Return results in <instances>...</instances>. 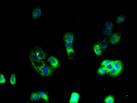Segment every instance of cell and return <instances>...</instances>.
Wrapping results in <instances>:
<instances>
[{"label":"cell","instance_id":"6da1fadb","mask_svg":"<svg viewBox=\"0 0 137 103\" xmlns=\"http://www.w3.org/2000/svg\"><path fill=\"white\" fill-rule=\"evenodd\" d=\"M47 54L40 48L37 46L31 50L29 52V60L31 63H42L46 58Z\"/></svg>","mask_w":137,"mask_h":103},{"label":"cell","instance_id":"7a4b0ae2","mask_svg":"<svg viewBox=\"0 0 137 103\" xmlns=\"http://www.w3.org/2000/svg\"><path fill=\"white\" fill-rule=\"evenodd\" d=\"M42 63V65L40 66L36 65L34 63H31L33 68L38 74L44 77H50L53 73V68L46 65L44 61Z\"/></svg>","mask_w":137,"mask_h":103},{"label":"cell","instance_id":"3957f363","mask_svg":"<svg viewBox=\"0 0 137 103\" xmlns=\"http://www.w3.org/2000/svg\"><path fill=\"white\" fill-rule=\"evenodd\" d=\"M65 46L68 58L70 59H73L74 52L72 43L66 42Z\"/></svg>","mask_w":137,"mask_h":103},{"label":"cell","instance_id":"277c9868","mask_svg":"<svg viewBox=\"0 0 137 103\" xmlns=\"http://www.w3.org/2000/svg\"><path fill=\"white\" fill-rule=\"evenodd\" d=\"M121 37V34L119 33H115L112 34L110 36L109 41L113 44H117L119 42Z\"/></svg>","mask_w":137,"mask_h":103},{"label":"cell","instance_id":"5b68a950","mask_svg":"<svg viewBox=\"0 0 137 103\" xmlns=\"http://www.w3.org/2000/svg\"><path fill=\"white\" fill-rule=\"evenodd\" d=\"M48 61L52 67L53 68H57L59 67V61L55 57L53 56H50L49 58Z\"/></svg>","mask_w":137,"mask_h":103},{"label":"cell","instance_id":"8992f818","mask_svg":"<svg viewBox=\"0 0 137 103\" xmlns=\"http://www.w3.org/2000/svg\"><path fill=\"white\" fill-rule=\"evenodd\" d=\"M112 65L114 68L120 72L123 69V66L122 62L119 60L113 61Z\"/></svg>","mask_w":137,"mask_h":103},{"label":"cell","instance_id":"52a82bcc","mask_svg":"<svg viewBox=\"0 0 137 103\" xmlns=\"http://www.w3.org/2000/svg\"><path fill=\"white\" fill-rule=\"evenodd\" d=\"M42 14L41 8L37 7L35 8L32 12L31 17L32 19H36L40 17Z\"/></svg>","mask_w":137,"mask_h":103},{"label":"cell","instance_id":"ba28073f","mask_svg":"<svg viewBox=\"0 0 137 103\" xmlns=\"http://www.w3.org/2000/svg\"><path fill=\"white\" fill-rule=\"evenodd\" d=\"M74 36L73 34L71 32H68L66 33L64 35L63 37V40L66 42L72 43L73 41Z\"/></svg>","mask_w":137,"mask_h":103},{"label":"cell","instance_id":"9c48e42d","mask_svg":"<svg viewBox=\"0 0 137 103\" xmlns=\"http://www.w3.org/2000/svg\"><path fill=\"white\" fill-rule=\"evenodd\" d=\"M40 98L39 92H33L31 94L30 96V100L31 101H38Z\"/></svg>","mask_w":137,"mask_h":103},{"label":"cell","instance_id":"30bf717a","mask_svg":"<svg viewBox=\"0 0 137 103\" xmlns=\"http://www.w3.org/2000/svg\"><path fill=\"white\" fill-rule=\"evenodd\" d=\"M79 95L76 92H73L72 93L71 98L69 101L70 103H77L79 99Z\"/></svg>","mask_w":137,"mask_h":103},{"label":"cell","instance_id":"8fae6325","mask_svg":"<svg viewBox=\"0 0 137 103\" xmlns=\"http://www.w3.org/2000/svg\"><path fill=\"white\" fill-rule=\"evenodd\" d=\"M99 45L101 49L103 50H106L107 48V43L106 38L99 41Z\"/></svg>","mask_w":137,"mask_h":103},{"label":"cell","instance_id":"7c38bea8","mask_svg":"<svg viewBox=\"0 0 137 103\" xmlns=\"http://www.w3.org/2000/svg\"><path fill=\"white\" fill-rule=\"evenodd\" d=\"M39 94L41 98L42 99L47 103L49 102V96L46 93L41 91L39 92Z\"/></svg>","mask_w":137,"mask_h":103},{"label":"cell","instance_id":"4fadbf2b","mask_svg":"<svg viewBox=\"0 0 137 103\" xmlns=\"http://www.w3.org/2000/svg\"><path fill=\"white\" fill-rule=\"evenodd\" d=\"M120 73V72L113 68L109 72L108 74L111 77H115L119 76Z\"/></svg>","mask_w":137,"mask_h":103},{"label":"cell","instance_id":"5bb4252c","mask_svg":"<svg viewBox=\"0 0 137 103\" xmlns=\"http://www.w3.org/2000/svg\"><path fill=\"white\" fill-rule=\"evenodd\" d=\"M94 52L97 55L100 56L101 54V49L98 44H95L94 47Z\"/></svg>","mask_w":137,"mask_h":103},{"label":"cell","instance_id":"9a60e30c","mask_svg":"<svg viewBox=\"0 0 137 103\" xmlns=\"http://www.w3.org/2000/svg\"><path fill=\"white\" fill-rule=\"evenodd\" d=\"M114 97L111 95H109L105 98L104 102L106 103H113L114 102Z\"/></svg>","mask_w":137,"mask_h":103},{"label":"cell","instance_id":"2e32d148","mask_svg":"<svg viewBox=\"0 0 137 103\" xmlns=\"http://www.w3.org/2000/svg\"><path fill=\"white\" fill-rule=\"evenodd\" d=\"M97 73L99 75H103L106 73V71L105 69L103 67L99 68L97 69Z\"/></svg>","mask_w":137,"mask_h":103},{"label":"cell","instance_id":"e0dca14e","mask_svg":"<svg viewBox=\"0 0 137 103\" xmlns=\"http://www.w3.org/2000/svg\"><path fill=\"white\" fill-rule=\"evenodd\" d=\"M124 19H125V16L123 15H120L116 19V23H121L123 21Z\"/></svg>","mask_w":137,"mask_h":103},{"label":"cell","instance_id":"ac0fdd59","mask_svg":"<svg viewBox=\"0 0 137 103\" xmlns=\"http://www.w3.org/2000/svg\"><path fill=\"white\" fill-rule=\"evenodd\" d=\"M113 60H105L102 62L101 64V67H103L108 65L111 64L113 62Z\"/></svg>","mask_w":137,"mask_h":103},{"label":"cell","instance_id":"d6986e66","mask_svg":"<svg viewBox=\"0 0 137 103\" xmlns=\"http://www.w3.org/2000/svg\"><path fill=\"white\" fill-rule=\"evenodd\" d=\"M103 67L105 69L106 71V73L107 74H108L109 72L113 68V65H112V63L108 65Z\"/></svg>","mask_w":137,"mask_h":103},{"label":"cell","instance_id":"ffe728a7","mask_svg":"<svg viewBox=\"0 0 137 103\" xmlns=\"http://www.w3.org/2000/svg\"><path fill=\"white\" fill-rule=\"evenodd\" d=\"M105 26L106 28L111 29L113 28V22L111 21L107 22L105 23Z\"/></svg>","mask_w":137,"mask_h":103},{"label":"cell","instance_id":"44dd1931","mask_svg":"<svg viewBox=\"0 0 137 103\" xmlns=\"http://www.w3.org/2000/svg\"><path fill=\"white\" fill-rule=\"evenodd\" d=\"M10 83L12 85H14L16 83V79L15 75L14 74H12L10 77Z\"/></svg>","mask_w":137,"mask_h":103},{"label":"cell","instance_id":"7402d4cb","mask_svg":"<svg viewBox=\"0 0 137 103\" xmlns=\"http://www.w3.org/2000/svg\"><path fill=\"white\" fill-rule=\"evenodd\" d=\"M112 33V30L106 28L104 29L103 31V34L109 36Z\"/></svg>","mask_w":137,"mask_h":103},{"label":"cell","instance_id":"603a6c76","mask_svg":"<svg viewBox=\"0 0 137 103\" xmlns=\"http://www.w3.org/2000/svg\"><path fill=\"white\" fill-rule=\"evenodd\" d=\"M5 82V79L2 74H0V83L3 84Z\"/></svg>","mask_w":137,"mask_h":103}]
</instances>
